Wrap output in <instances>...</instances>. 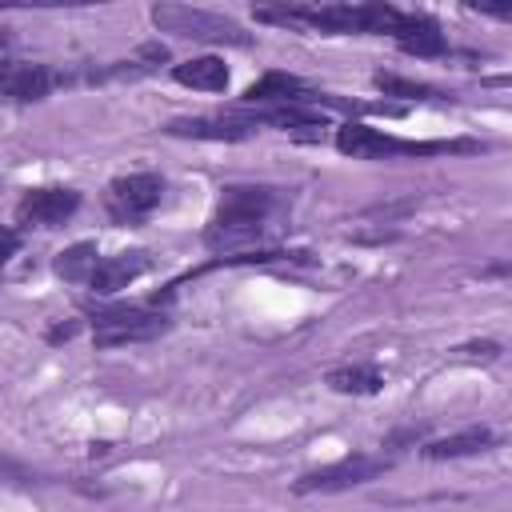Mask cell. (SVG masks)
Segmentation results:
<instances>
[{
    "instance_id": "obj_7",
    "label": "cell",
    "mask_w": 512,
    "mask_h": 512,
    "mask_svg": "<svg viewBox=\"0 0 512 512\" xmlns=\"http://www.w3.org/2000/svg\"><path fill=\"white\" fill-rule=\"evenodd\" d=\"M392 468V456L384 452H352L344 460H332V464H320L304 476L292 480V492L296 496H312V492H348V488H360L376 476H384Z\"/></svg>"
},
{
    "instance_id": "obj_6",
    "label": "cell",
    "mask_w": 512,
    "mask_h": 512,
    "mask_svg": "<svg viewBox=\"0 0 512 512\" xmlns=\"http://www.w3.org/2000/svg\"><path fill=\"white\" fill-rule=\"evenodd\" d=\"M160 200H164V176L156 172H128V176L108 180L104 188V212L120 228L144 224L160 208Z\"/></svg>"
},
{
    "instance_id": "obj_8",
    "label": "cell",
    "mask_w": 512,
    "mask_h": 512,
    "mask_svg": "<svg viewBox=\"0 0 512 512\" xmlns=\"http://www.w3.org/2000/svg\"><path fill=\"white\" fill-rule=\"evenodd\" d=\"M84 196L72 184H40V188H24L16 200V224L20 228H60L64 220H72L80 212Z\"/></svg>"
},
{
    "instance_id": "obj_5",
    "label": "cell",
    "mask_w": 512,
    "mask_h": 512,
    "mask_svg": "<svg viewBox=\"0 0 512 512\" xmlns=\"http://www.w3.org/2000/svg\"><path fill=\"white\" fill-rule=\"evenodd\" d=\"M152 24L160 32L184 36V40H200V44H228V48H252V32L224 16V12H208V8H188V4H152Z\"/></svg>"
},
{
    "instance_id": "obj_1",
    "label": "cell",
    "mask_w": 512,
    "mask_h": 512,
    "mask_svg": "<svg viewBox=\"0 0 512 512\" xmlns=\"http://www.w3.org/2000/svg\"><path fill=\"white\" fill-rule=\"evenodd\" d=\"M288 212V196L272 184H228L204 224V248L228 256L252 240H264Z\"/></svg>"
},
{
    "instance_id": "obj_19",
    "label": "cell",
    "mask_w": 512,
    "mask_h": 512,
    "mask_svg": "<svg viewBox=\"0 0 512 512\" xmlns=\"http://www.w3.org/2000/svg\"><path fill=\"white\" fill-rule=\"evenodd\" d=\"M456 352H460V356H484V360H496V356H500V344H496V340H472V344H460Z\"/></svg>"
},
{
    "instance_id": "obj_18",
    "label": "cell",
    "mask_w": 512,
    "mask_h": 512,
    "mask_svg": "<svg viewBox=\"0 0 512 512\" xmlns=\"http://www.w3.org/2000/svg\"><path fill=\"white\" fill-rule=\"evenodd\" d=\"M96 264H100V252H96V244L92 240H80V244H72V248H64L60 256H56V276L60 280H68V284H88L92 280V272H96Z\"/></svg>"
},
{
    "instance_id": "obj_9",
    "label": "cell",
    "mask_w": 512,
    "mask_h": 512,
    "mask_svg": "<svg viewBox=\"0 0 512 512\" xmlns=\"http://www.w3.org/2000/svg\"><path fill=\"white\" fill-rule=\"evenodd\" d=\"M320 100H332L328 92H316L312 84H304L300 76L292 72H264L260 80H252L244 92H240V104L244 108H284V104H300V108H316Z\"/></svg>"
},
{
    "instance_id": "obj_3",
    "label": "cell",
    "mask_w": 512,
    "mask_h": 512,
    "mask_svg": "<svg viewBox=\"0 0 512 512\" xmlns=\"http://www.w3.org/2000/svg\"><path fill=\"white\" fill-rule=\"evenodd\" d=\"M332 144H336L340 156H352V160H404V156L428 160V156L484 152L480 140H404V136H392L384 128H372L364 120H344L336 128Z\"/></svg>"
},
{
    "instance_id": "obj_10",
    "label": "cell",
    "mask_w": 512,
    "mask_h": 512,
    "mask_svg": "<svg viewBox=\"0 0 512 512\" xmlns=\"http://www.w3.org/2000/svg\"><path fill=\"white\" fill-rule=\"evenodd\" d=\"M64 84H72V76L52 64H32V60H12V56L4 60V100L8 104H36Z\"/></svg>"
},
{
    "instance_id": "obj_15",
    "label": "cell",
    "mask_w": 512,
    "mask_h": 512,
    "mask_svg": "<svg viewBox=\"0 0 512 512\" xmlns=\"http://www.w3.org/2000/svg\"><path fill=\"white\" fill-rule=\"evenodd\" d=\"M172 80L184 84V88H196V92H224L232 72H228V64L220 56L204 52V56H188V60L172 64Z\"/></svg>"
},
{
    "instance_id": "obj_16",
    "label": "cell",
    "mask_w": 512,
    "mask_h": 512,
    "mask_svg": "<svg viewBox=\"0 0 512 512\" xmlns=\"http://www.w3.org/2000/svg\"><path fill=\"white\" fill-rule=\"evenodd\" d=\"M324 384L340 396H376V392H384V372L368 360H356V364H336L324 376Z\"/></svg>"
},
{
    "instance_id": "obj_14",
    "label": "cell",
    "mask_w": 512,
    "mask_h": 512,
    "mask_svg": "<svg viewBox=\"0 0 512 512\" xmlns=\"http://www.w3.org/2000/svg\"><path fill=\"white\" fill-rule=\"evenodd\" d=\"M500 444V436L488 428V424H468L460 432H448L440 440H428L420 448L424 460H468V456H480V452H492Z\"/></svg>"
},
{
    "instance_id": "obj_12",
    "label": "cell",
    "mask_w": 512,
    "mask_h": 512,
    "mask_svg": "<svg viewBox=\"0 0 512 512\" xmlns=\"http://www.w3.org/2000/svg\"><path fill=\"white\" fill-rule=\"evenodd\" d=\"M144 272H152V256L144 248H128V252H112V256H100L92 280H88V292L96 296H116L124 292L128 284H136Z\"/></svg>"
},
{
    "instance_id": "obj_4",
    "label": "cell",
    "mask_w": 512,
    "mask_h": 512,
    "mask_svg": "<svg viewBox=\"0 0 512 512\" xmlns=\"http://www.w3.org/2000/svg\"><path fill=\"white\" fill-rule=\"evenodd\" d=\"M88 324H92V344L108 352L164 336L172 328V316L156 304H108V308H92Z\"/></svg>"
},
{
    "instance_id": "obj_20",
    "label": "cell",
    "mask_w": 512,
    "mask_h": 512,
    "mask_svg": "<svg viewBox=\"0 0 512 512\" xmlns=\"http://www.w3.org/2000/svg\"><path fill=\"white\" fill-rule=\"evenodd\" d=\"M468 8H472V12H484V16H504V20H512V4H492V0H472Z\"/></svg>"
},
{
    "instance_id": "obj_2",
    "label": "cell",
    "mask_w": 512,
    "mask_h": 512,
    "mask_svg": "<svg viewBox=\"0 0 512 512\" xmlns=\"http://www.w3.org/2000/svg\"><path fill=\"white\" fill-rule=\"evenodd\" d=\"M260 24H280V28H308L324 36H396L404 12L384 0H336V4H260L256 8Z\"/></svg>"
},
{
    "instance_id": "obj_11",
    "label": "cell",
    "mask_w": 512,
    "mask_h": 512,
    "mask_svg": "<svg viewBox=\"0 0 512 512\" xmlns=\"http://www.w3.org/2000/svg\"><path fill=\"white\" fill-rule=\"evenodd\" d=\"M168 136H180V140H224V144H236V140H248L256 136L260 128L252 124V112H220V116H176L164 124Z\"/></svg>"
},
{
    "instance_id": "obj_13",
    "label": "cell",
    "mask_w": 512,
    "mask_h": 512,
    "mask_svg": "<svg viewBox=\"0 0 512 512\" xmlns=\"http://www.w3.org/2000/svg\"><path fill=\"white\" fill-rule=\"evenodd\" d=\"M392 44H396L404 56H416V60H436V56L448 52V36H444L440 20L428 16V12H404V20H400Z\"/></svg>"
},
{
    "instance_id": "obj_17",
    "label": "cell",
    "mask_w": 512,
    "mask_h": 512,
    "mask_svg": "<svg viewBox=\"0 0 512 512\" xmlns=\"http://www.w3.org/2000/svg\"><path fill=\"white\" fill-rule=\"evenodd\" d=\"M372 84H376V92L400 96V100H412V104H448L452 100V92H440L432 84H420V80H408V76H396V72H376Z\"/></svg>"
},
{
    "instance_id": "obj_21",
    "label": "cell",
    "mask_w": 512,
    "mask_h": 512,
    "mask_svg": "<svg viewBox=\"0 0 512 512\" xmlns=\"http://www.w3.org/2000/svg\"><path fill=\"white\" fill-rule=\"evenodd\" d=\"M72 336H76V324H56L48 332V344H60V340H72Z\"/></svg>"
}]
</instances>
